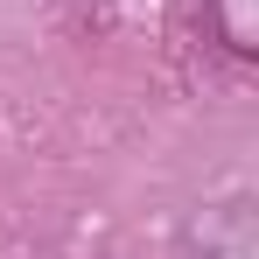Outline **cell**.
Listing matches in <instances>:
<instances>
[{
    "mask_svg": "<svg viewBox=\"0 0 259 259\" xmlns=\"http://www.w3.org/2000/svg\"><path fill=\"white\" fill-rule=\"evenodd\" d=\"M210 21H217V42L231 56L259 49V0H210Z\"/></svg>",
    "mask_w": 259,
    "mask_h": 259,
    "instance_id": "obj_1",
    "label": "cell"
}]
</instances>
